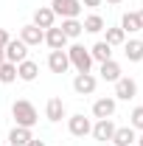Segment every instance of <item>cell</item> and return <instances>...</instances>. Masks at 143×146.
<instances>
[{
    "label": "cell",
    "mask_w": 143,
    "mask_h": 146,
    "mask_svg": "<svg viewBox=\"0 0 143 146\" xmlns=\"http://www.w3.org/2000/svg\"><path fill=\"white\" fill-rule=\"evenodd\" d=\"M11 82H17V65L3 62L0 65V84H11Z\"/></svg>",
    "instance_id": "603a6c76"
},
{
    "label": "cell",
    "mask_w": 143,
    "mask_h": 146,
    "mask_svg": "<svg viewBox=\"0 0 143 146\" xmlns=\"http://www.w3.org/2000/svg\"><path fill=\"white\" fill-rule=\"evenodd\" d=\"M135 14H138V25H140V31H143V9H140V11H135Z\"/></svg>",
    "instance_id": "f546056e"
},
{
    "label": "cell",
    "mask_w": 143,
    "mask_h": 146,
    "mask_svg": "<svg viewBox=\"0 0 143 146\" xmlns=\"http://www.w3.org/2000/svg\"><path fill=\"white\" fill-rule=\"evenodd\" d=\"M20 39L31 48V45H39V42H45V31L42 28H36L34 23H28V25H23L20 28Z\"/></svg>",
    "instance_id": "9c48e42d"
},
{
    "label": "cell",
    "mask_w": 143,
    "mask_h": 146,
    "mask_svg": "<svg viewBox=\"0 0 143 146\" xmlns=\"http://www.w3.org/2000/svg\"><path fill=\"white\" fill-rule=\"evenodd\" d=\"M36 76H39V65H36V62L25 59V62L17 65V79H23V82H34Z\"/></svg>",
    "instance_id": "2e32d148"
},
{
    "label": "cell",
    "mask_w": 143,
    "mask_h": 146,
    "mask_svg": "<svg viewBox=\"0 0 143 146\" xmlns=\"http://www.w3.org/2000/svg\"><path fill=\"white\" fill-rule=\"evenodd\" d=\"M93 115H95V118H98V121H101V118H112V115H115V98H98V101H95V104H93Z\"/></svg>",
    "instance_id": "4fadbf2b"
},
{
    "label": "cell",
    "mask_w": 143,
    "mask_h": 146,
    "mask_svg": "<svg viewBox=\"0 0 143 146\" xmlns=\"http://www.w3.org/2000/svg\"><path fill=\"white\" fill-rule=\"evenodd\" d=\"M28 146H45V141H39V138H31V141H28Z\"/></svg>",
    "instance_id": "f1b7e54d"
},
{
    "label": "cell",
    "mask_w": 143,
    "mask_h": 146,
    "mask_svg": "<svg viewBox=\"0 0 143 146\" xmlns=\"http://www.w3.org/2000/svg\"><path fill=\"white\" fill-rule=\"evenodd\" d=\"M51 9H54L56 17L73 20L81 14V0H51Z\"/></svg>",
    "instance_id": "3957f363"
},
{
    "label": "cell",
    "mask_w": 143,
    "mask_h": 146,
    "mask_svg": "<svg viewBox=\"0 0 143 146\" xmlns=\"http://www.w3.org/2000/svg\"><path fill=\"white\" fill-rule=\"evenodd\" d=\"M11 115H14L17 127H25V129L36 127V121H39L36 107L31 104V101H25V98H20V101H14V104H11Z\"/></svg>",
    "instance_id": "6da1fadb"
},
{
    "label": "cell",
    "mask_w": 143,
    "mask_h": 146,
    "mask_svg": "<svg viewBox=\"0 0 143 146\" xmlns=\"http://www.w3.org/2000/svg\"><path fill=\"white\" fill-rule=\"evenodd\" d=\"M68 129H70L73 138H84V135L93 132V124H90V118H84V115L79 112V115H70V118H68Z\"/></svg>",
    "instance_id": "8992f818"
},
{
    "label": "cell",
    "mask_w": 143,
    "mask_h": 146,
    "mask_svg": "<svg viewBox=\"0 0 143 146\" xmlns=\"http://www.w3.org/2000/svg\"><path fill=\"white\" fill-rule=\"evenodd\" d=\"M9 39H11L9 31H6V28H0V48H6V45H9Z\"/></svg>",
    "instance_id": "4316f807"
},
{
    "label": "cell",
    "mask_w": 143,
    "mask_h": 146,
    "mask_svg": "<svg viewBox=\"0 0 143 146\" xmlns=\"http://www.w3.org/2000/svg\"><path fill=\"white\" fill-rule=\"evenodd\" d=\"M54 20H56V14H54L51 6H39V9L34 11V25H36V28H42V31L54 28Z\"/></svg>",
    "instance_id": "8fae6325"
},
{
    "label": "cell",
    "mask_w": 143,
    "mask_h": 146,
    "mask_svg": "<svg viewBox=\"0 0 143 146\" xmlns=\"http://www.w3.org/2000/svg\"><path fill=\"white\" fill-rule=\"evenodd\" d=\"M68 59H70V65L76 68L79 73H90V68H93V56H90V48H84V45H70L68 48Z\"/></svg>",
    "instance_id": "7a4b0ae2"
},
{
    "label": "cell",
    "mask_w": 143,
    "mask_h": 146,
    "mask_svg": "<svg viewBox=\"0 0 143 146\" xmlns=\"http://www.w3.org/2000/svg\"><path fill=\"white\" fill-rule=\"evenodd\" d=\"M34 135H31V129L25 127H14L11 132H9V146H28V141H31Z\"/></svg>",
    "instance_id": "e0dca14e"
},
{
    "label": "cell",
    "mask_w": 143,
    "mask_h": 146,
    "mask_svg": "<svg viewBox=\"0 0 143 146\" xmlns=\"http://www.w3.org/2000/svg\"><path fill=\"white\" fill-rule=\"evenodd\" d=\"M101 79L104 82H118L121 79V65L115 62V59H109V62H101Z\"/></svg>",
    "instance_id": "ac0fdd59"
},
{
    "label": "cell",
    "mask_w": 143,
    "mask_h": 146,
    "mask_svg": "<svg viewBox=\"0 0 143 146\" xmlns=\"http://www.w3.org/2000/svg\"><path fill=\"white\" fill-rule=\"evenodd\" d=\"M95 141H112V135H115V124H112V118H101V121H95L93 124V132H90Z\"/></svg>",
    "instance_id": "ba28073f"
},
{
    "label": "cell",
    "mask_w": 143,
    "mask_h": 146,
    "mask_svg": "<svg viewBox=\"0 0 143 146\" xmlns=\"http://www.w3.org/2000/svg\"><path fill=\"white\" fill-rule=\"evenodd\" d=\"M95 84H98V79H95L93 73H76V79H73V90L79 93V96L95 93Z\"/></svg>",
    "instance_id": "52a82bcc"
},
{
    "label": "cell",
    "mask_w": 143,
    "mask_h": 146,
    "mask_svg": "<svg viewBox=\"0 0 143 146\" xmlns=\"http://www.w3.org/2000/svg\"><path fill=\"white\" fill-rule=\"evenodd\" d=\"M45 45L51 48V51H65V45H68V36L62 34V28H48L45 31Z\"/></svg>",
    "instance_id": "7c38bea8"
},
{
    "label": "cell",
    "mask_w": 143,
    "mask_h": 146,
    "mask_svg": "<svg viewBox=\"0 0 143 146\" xmlns=\"http://www.w3.org/2000/svg\"><path fill=\"white\" fill-rule=\"evenodd\" d=\"M121 28H124V34H135V31H140V25H138V14H135V11H126L124 17H121Z\"/></svg>",
    "instance_id": "cb8c5ba5"
},
{
    "label": "cell",
    "mask_w": 143,
    "mask_h": 146,
    "mask_svg": "<svg viewBox=\"0 0 143 146\" xmlns=\"http://www.w3.org/2000/svg\"><path fill=\"white\" fill-rule=\"evenodd\" d=\"M104 0H81V6H87V9H98Z\"/></svg>",
    "instance_id": "83f0119b"
},
{
    "label": "cell",
    "mask_w": 143,
    "mask_h": 146,
    "mask_svg": "<svg viewBox=\"0 0 143 146\" xmlns=\"http://www.w3.org/2000/svg\"><path fill=\"white\" fill-rule=\"evenodd\" d=\"M135 96H138V82L129 79V76H121V79L115 82V98H121V101H132Z\"/></svg>",
    "instance_id": "5b68a950"
},
{
    "label": "cell",
    "mask_w": 143,
    "mask_h": 146,
    "mask_svg": "<svg viewBox=\"0 0 143 146\" xmlns=\"http://www.w3.org/2000/svg\"><path fill=\"white\" fill-rule=\"evenodd\" d=\"M3 62H6V54H3V48H0V65H3Z\"/></svg>",
    "instance_id": "4dcf8cb0"
},
{
    "label": "cell",
    "mask_w": 143,
    "mask_h": 146,
    "mask_svg": "<svg viewBox=\"0 0 143 146\" xmlns=\"http://www.w3.org/2000/svg\"><path fill=\"white\" fill-rule=\"evenodd\" d=\"M81 31H84V25L79 23V17H73V20H62V34L68 36V39L81 36Z\"/></svg>",
    "instance_id": "44dd1931"
},
{
    "label": "cell",
    "mask_w": 143,
    "mask_h": 146,
    "mask_svg": "<svg viewBox=\"0 0 143 146\" xmlns=\"http://www.w3.org/2000/svg\"><path fill=\"white\" fill-rule=\"evenodd\" d=\"M90 56H93L95 62H109V59H112V48H109L104 39H98V42L90 48Z\"/></svg>",
    "instance_id": "d6986e66"
},
{
    "label": "cell",
    "mask_w": 143,
    "mask_h": 146,
    "mask_svg": "<svg viewBox=\"0 0 143 146\" xmlns=\"http://www.w3.org/2000/svg\"><path fill=\"white\" fill-rule=\"evenodd\" d=\"M129 127L132 129H143V107H135L129 115Z\"/></svg>",
    "instance_id": "484cf974"
},
{
    "label": "cell",
    "mask_w": 143,
    "mask_h": 146,
    "mask_svg": "<svg viewBox=\"0 0 143 146\" xmlns=\"http://www.w3.org/2000/svg\"><path fill=\"white\" fill-rule=\"evenodd\" d=\"M107 3H112V6H118V3H124V0H107Z\"/></svg>",
    "instance_id": "1f68e13d"
},
{
    "label": "cell",
    "mask_w": 143,
    "mask_h": 146,
    "mask_svg": "<svg viewBox=\"0 0 143 146\" xmlns=\"http://www.w3.org/2000/svg\"><path fill=\"white\" fill-rule=\"evenodd\" d=\"M135 143H138V146H143V135H140V138H138V141H135Z\"/></svg>",
    "instance_id": "d6a6232c"
},
{
    "label": "cell",
    "mask_w": 143,
    "mask_h": 146,
    "mask_svg": "<svg viewBox=\"0 0 143 146\" xmlns=\"http://www.w3.org/2000/svg\"><path fill=\"white\" fill-rule=\"evenodd\" d=\"M81 25H84L87 34H101V31H104V17H101V14H87Z\"/></svg>",
    "instance_id": "7402d4cb"
},
{
    "label": "cell",
    "mask_w": 143,
    "mask_h": 146,
    "mask_svg": "<svg viewBox=\"0 0 143 146\" xmlns=\"http://www.w3.org/2000/svg\"><path fill=\"white\" fill-rule=\"evenodd\" d=\"M45 118L48 121H62L65 118V101L62 98H48V104H45Z\"/></svg>",
    "instance_id": "5bb4252c"
},
{
    "label": "cell",
    "mask_w": 143,
    "mask_h": 146,
    "mask_svg": "<svg viewBox=\"0 0 143 146\" xmlns=\"http://www.w3.org/2000/svg\"><path fill=\"white\" fill-rule=\"evenodd\" d=\"M48 68H51V73H68V68H70L68 51H51L48 54Z\"/></svg>",
    "instance_id": "30bf717a"
},
{
    "label": "cell",
    "mask_w": 143,
    "mask_h": 146,
    "mask_svg": "<svg viewBox=\"0 0 143 146\" xmlns=\"http://www.w3.org/2000/svg\"><path fill=\"white\" fill-rule=\"evenodd\" d=\"M124 54L129 62H140L143 59V42L140 39H129V42H124Z\"/></svg>",
    "instance_id": "ffe728a7"
},
{
    "label": "cell",
    "mask_w": 143,
    "mask_h": 146,
    "mask_svg": "<svg viewBox=\"0 0 143 146\" xmlns=\"http://www.w3.org/2000/svg\"><path fill=\"white\" fill-rule=\"evenodd\" d=\"M104 42H107L109 48H115V45H124V42H126L124 28H121V25H118V28H107V39H104Z\"/></svg>",
    "instance_id": "d4e9b609"
},
{
    "label": "cell",
    "mask_w": 143,
    "mask_h": 146,
    "mask_svg": "<svg viewBox=\"0 0 143 146\" xmlns=\"http://www.w3.org/2000/svg\"><path fill=\"white\" fill-rule=\"evenodd\" d=\"M135 141H138V135H135L132 127H115V135H112V143L115 146H132Z\"/></svg>",
    "instance_id": "9a60e30c"
},
{
    "label": "cell",
    "mask_w": 143,
    "mask_h": 146,
    "mask_svg": "<svg viewBox=\"0 0 143 146\" xmlns=\"http://www.w3.org/2000/svg\"><path fill=\"white\" fill-rule=\"evenodd\" d=\"M3 54H6V62H11V65H20V62H25L28 59V45L23 42V39H9V45L3 48Z\"/></svg>",
    "instance_id": "277c9868"
}]
</instances>
